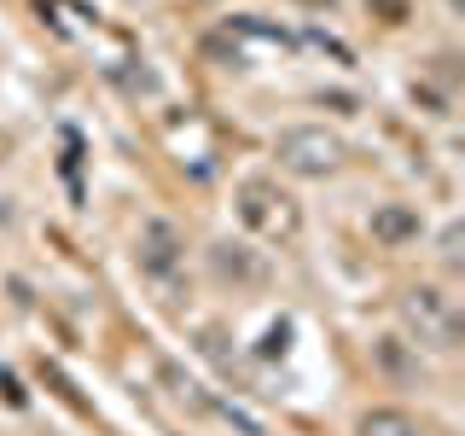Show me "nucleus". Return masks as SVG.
Segmentation results:
<instances>
[{
  "label": "nucleus",
  "instance_id": "obj_1",
  "mask_svg": "<svg viewBox=\"0 0 465 436\" xmlns=\"http://www.w3.org/2000/svg\"><path fill=\"white\" fill-rule=\"evenodd\" d=\"M401 320H407V332H413L419 343L442 349V355H454L460 338H465V309H460V297H448V291H436V285L401 291Z\"/></svg>",
  "mask_w": 465,
  "mask_h": 436
},
{
  "label": "nucleus",
  "instance_id": "obj_2",
  "mask_svg": "<svg viewBox=\"0 0 465 436\" xmlns=\"http://www.w3.org/2000/svg\"><path fill=\"white\" fill-rule=\"evenodd\" d=\"M273 157H280V169H285V174L320 181V174H331V169L343 164V140L331 134V128L302 123V128H285V134L273 140Z\"/></svg>",
  "mask_w": 465,
  "mask_h": 436
},
{
  "label": "nucleus",
  "instance_id": "obj_3",
  "mask_svg": "<svg viewBox=\"0 0 465 436\" xmlns=\"http://www.w3.org/2000/svg\"><path fill=\"white\" fill-rule=\"evenodd\" d=\"M239 222L251 233H262V239H291L302 215H297V203H291L273 181H244L239 186Z\"/></svg>",
  "mask_w": 465,
  "mask_h": 436
},
{
  "label": "nucleus",
  "instance_id": "obj_4",
  "mask_svg": "<svg viewBox=\"0 0 465 436\" xmlns=\"http://www.w3.org/2000/svg\"><path fill=\"white\" fill-rule=\"evenodd\" d=\"M134 256H140V268L152 273V280H174V268H181V256H186L181 227H174V222H145Z\"/></svg>",
  "mask_w": 465,
  "mask_h": 436
},
{
  "label": "nucleus",
  "instance_id": "obj_5",
  "mask_svg": "<svg viewBox=\"0 0 465 436\" xmlns=\"http://www.w3.org/2000/svg\"><path fill=\"white\" fill-rule=\"evenodd\" d=\"M367 227H372L378 244H407V239H419V233H425V222H419L413 203H378Z\"/></svg>",
  "mask_w": 465,
  "mask_h": 436
},
{
  "label": "nucleus",
  "instance_id": "obj_6",
  "mask_svg": "<svg viewBox=\"0 0 465 436\" xmlns=\"http://www.w3.org/2000/svg\"><path fill=\"white\" fill-rule=\"evenodd\" d=\"M210 268H215V280L256 285L262 273H268V262H262V256H251L244 244H215V251H210Z\"/></svg>",
  "mask_w": 465,
  "mask_h": 436
},
{
  "label": "nucleus",
  "instance_id": "obj_7",
  "mask_svg": "<svg viewBox=\"0 0 465 436\" xmlns=\"http://www.w3.org/2000/svg\"><path fill=\"white\" fill-rule=\"evenodd\" d=\"M372 367L384 372V378H401V384H419V378H425V361L407 355L401 338H378L372 343Z\"/></svg>",
  "mask_w": 465,
  "mask_h": 436
},
{
  "label": "nucleus",
  "instance_id": "obj_8",
  "mask_svg": "<svg viewBox=\"0 0 465 436\" xmlns=\"http://www.w3.org/2000/svg\"><path fill=\"white\" fill-rule=\"evenodd\" d=\"M222 35H227V41H268V47H297V35H291V29L256 18V12H239V18H227Z\"/></svg>",
  "mask_w": 465,
  "mask_h": 436
},
{
  "label": "nucleus",
  "instance_id": "obj_9",
  "mask_svg": "<svg viewBox=\"0 0 465 436\" xmlns=\"http://www.w3.org/2000/svg\"><path fill=\"white\" fill-rule=\"evenodd\" d=\"M355 436H425V431H419V419L401 413V407H372V413H361Z\"/></svg>",
  "mask_w": 465,
  "mask_h": 436
},
{
  "label": "nucleus",
  "instance_id": "obj_10",
  "mask_svg": "<svg viewBox=\"0 0 465 436\" xmlns=\"http://www.w3.org/2000/svg\"><path fill=\"white\" fill-rule=\"evenodd\" d=\"M285 343H291V320H273L268 338L256 343V361H280V355H285Z\"/></svg>",
  "mask_w": 465,
  "mask_h": 436
},
{
  "label": "nucleus",
  "instance_id": "obj_11",
  "mask_svg": "<svg viewBox=\"0 0 465 436\" xmlns=\"http://www.w3.org/2000/svg\"><path fill=\"white\" fill-rule=\"evenodd\" d=\"M460 244H465V227H460V222H448V227H442V262H448V268H460V262H465Z\"/></svg>",
  "mask_w": 465,
  "mask_h": 436
},
{
  "label": "nucleus",
  "instance_id": "obj_12",
  "mask_svg": "<svg viewBox=\"0 0 465 436\" xmlns=\"http://www.w3.org/2000/svg\"><path fill=\"white\" fill-rule=\"evenodd\" d=\"M0 390H6L12 407H24V390H18V378H12V372H0Z\"/></svg>",
  "mask_w": 465,
  "mask_h": 436
}]
</instances>
